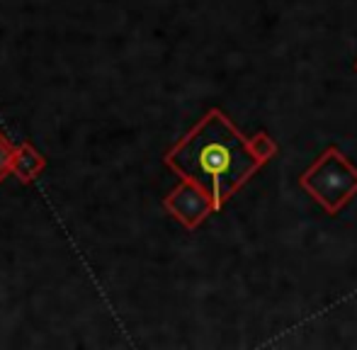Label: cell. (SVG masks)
Returning <instances> with one entry per match:
<instances>
[{"label":"cell","mask_w":357,"mask_h":350,"mask_svg":"<svg viewBox=\"0 0 357 350\" xmlns=\"http://www.w3.org/2000/svg\"><path fill=\"white\" fill-rule=\"evenodd\" d=\"M304 188L316 195V199L324 202L328 212H335L357 190V171L348 166L340 153L331 151L321 158L319 166L304 175Z\"/></svg>","instance_id":"2"},{"label":"cell","mask_w":357,"mask_h":350,"mask_svg":"<svg viewBox=\"0 0 357 350\" xmlns=\"http://www.w3.org/2000/svg\"><path fill=\"white\" fill-rule=\"evenodd\" d=\"M168 166L185 180L199 185L212 197V207H221L238 185L258 168L245 139L219 112H212L168 153Z\"/></svg>","instance_id":"1"},{"label":"cell","mask_w":357,"mask_h":350,"mask_svg":"<svg viewBox=\"0 0 357 350\" xmlns=\"http://www.w3.org/2000/svg\"><path fill=\"white\" fill-rule=\"evenodd\" d=\"M8 161H10V151H8V144L0 139V175L5 173V166H8Z\"/></svg>","instance_id":"4"},{"label":"cell","mask_w":357,"mask_h":350,"mask_svg":"<svg viewBox=\"0 0 357 350\" xmlns=\"http://www.w3.org/2000/svg\"><path fill=\"white\" fill-rule=\"evenodd\" d=\"M165 204H168V209H173L175 217L188 224V227H195L197 222H202L204 214L209 212V199H207V195H204V190L199 188V185L190 183V180H185V185H180V188L170 195V199Z\"/></svg>","instance_id":"3"}]
</instances>
